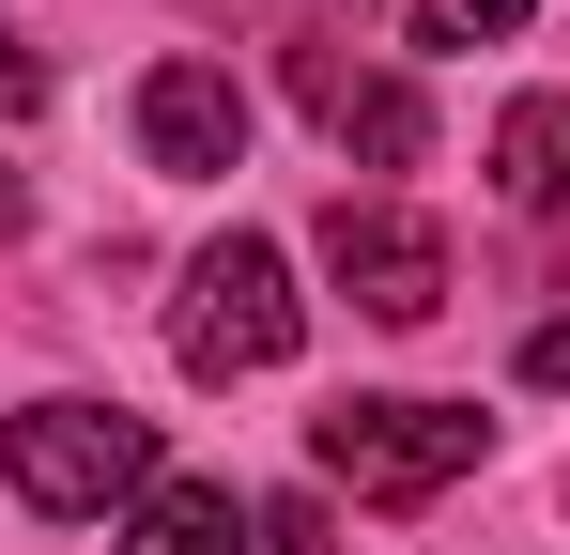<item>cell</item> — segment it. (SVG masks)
<instances>
[{"label":"cell","mask_w":570,"mask_h":555,"mask_svg":"<svg viewBox=\"0 0 570 555\" xmlns=\"http://www.w3.org/2000/svg\"><path fill=\"white\" fill-rule=\"evenodd\" d=\"M263 555H324V509L293 494V509H263Z\"/></svg>","instance_id":"cell-11"},{"label":"cell","mask_w":570,"mask_h":555,"mask_svg":"<svg viewBox=\"0 0 570 555\" xmlns=\"http://www.w3.org/2000/svg\"><path fill=\"white\" fill-rule=\"evenodd\" d=\"M0 232H31V185H16V171H0Z\"/></svg>","instance_id":"cell-13"},{"label":"cell","mask_w":570,"mask_h":555,"mask_svg":"<svg viewBox=\"0 0 570 555\" xmlns=\"http://www.w3.org/2000/svg\"><path fill=\"white\" fill-rule=\"evenodd\" d=\"M16 494L47 525H94V509H139L155 494V432L124 401H31L16 417Z\"/></svg>","instance_id":"cell-2"},{"label":"cell","mask_w":570,"mask_h":555,"mask_svg":"<svg viewBox=\"0 0 570 555\" xmlns=\"http://www.w3.org/2000/svg\"><path fill=\"white\" fill-rule=\"evenodd\" d=\"M308 448H324V478H355L371 509H432V494L478 463V417L463 401H324Z\"/></svg>","instance_id":"cell-3"},{"label":"cell","mask_w":570,"mask_h":555,"mask_svg":"<svg viewBox=\"0 0 570 555\" xmlns=\"http://www.w3.org/2000/svg\"><path fill=\"white\" fill-rule=\"evenodd\" d=\"M493 31H524V0H416V47H493Z\"/></svg>","instance_id":"cell-9"},{"label":"cell","mask_w":570,"mask_h":555,"mask_svg":"<svg viewBox=\"0 0 570 555\" xmlns=\"http://www.w3.org/2000/svg\"><path fill=\"white\" fill-rule=\"evenodd\" d=\"M293 93H308V124H324L340 155H371V171H416V155H432V108L385 78V62H355V31H293Z\"/></svg>","instance_id":"cell-4"},{"label":"cell","mask_w":570,"mask_h":555,"mask_svg":"<svg viewBox=\"0 0 570 555\" xmlns=\"http://www.w3.org/2000/svg\"><path fill=\"white\" fill-rule=\"evenodd\" d=\"M186 370L200 386H247V370H278L293 340H308V309H293V263L263 247V232H232V247H200L186 263Z\"/></svg>","instance_id":"cell-1"},{"label":"cell","mask_w":570,"mask_h":555,"mask_svg":"<svg viewBox=\"0 0 570 555\" xmlns=\"http://www.w3.org/2000/svg\"><path fill=\"white\" fill-rule=\"evenodd\" d=\"M493 185H509L524 216H556V201H570V93H524V108L493 124Z\"/></svg>","instance_id":"cell-8"},{"label":"cell","mask_w":570,"mask_h":555,"mask_svg":"<svg viewBox=\"0 0 570 555\" xmlns=\"http://www.w3.org/2000/svg\"><path fill=\"white\" fill-rule=\"evenodd\" d=\"M139 155L170 185H216L247 155V93L216 78V62H155V78H139Z\"/></svg>","instance_id":"cell-6"},{"label":"cell","mask_w":570,"mask_h":555,"mask_svg":"<svg viewBox=\"0 0 570 555\" xmlns=\"http://www.w3.org/2000/svg\"><path fill=\"white\" fill-rule=\"evenodd\" d=\"M124 555H247V509H232V478H155V494L124 509Z\"/></svg>","instance_id":"cell-7"},{"label":"cell","mask_w":570,"mask_h":555,"mask_svg":"<svg viewBox=\"0 0 570 555\" xmlns=\"http://www.w3.org/2000/svg\"><path fill=\"white\" fill-rule=\"evenodd\" d=\"M524 386H570V324H540V340H524Z\"/></svg>","instance_id":"cell-12"},{"label":"cell","mask_w":570,"mask_h":555,"mask_svg":"<svg viewBox=\"0 0 570 555\" xmlns=\"http://www.w3.org/2000/svg\"><path fill=\"white\" fill-rule=\"evenodd\" d=\"M31 108H47V62H31V47H0V124H31Z\"/></svg>","instance_id":"cell-10"},{"label":"cell","mask_w":570,"mask_h":555,"mask_svg":"<svg viewBox=\"0 0 570 555\" xmlns=\"http://www.w3.org/2000/svg\"><path fill=\"white\" fill-rule=\"evenodd\" d=\"M324 263H340V293H355L371 324H432V309H448V247H432V216H401V201H324Z\"/></svg>","instance_id":"cell-5"}]
</instances>
